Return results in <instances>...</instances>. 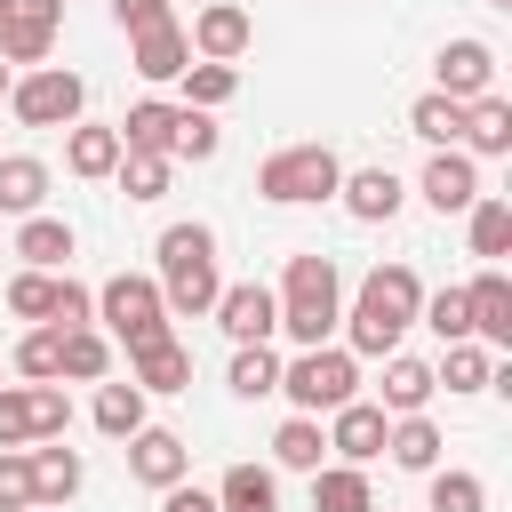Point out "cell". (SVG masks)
Returning a JSON list of instances; mask_svg holds the SVG:
<instances>
[{
	"label": "cell",
	"instance_id": "6da1fadb",
	"mask_svg": "<svg viewBox=\"0 0 512 512\" xmlns=\"http://www.w3.org/2000/svg\"><path fill=\"white\" fill-rule=\"evenodd\" d=\"M416 304H424L416 272H408V264H376V272L360 280V304H352V352L392 360V352H400V336L416 328Z\"/></svg>",
	"mask_w": 512,
	"mask_h": 512
},
{
	"label": "cell",
	"instance_id": "7a4b0ae2",
	"mask_svg": "<svg viewBox=\"0 0 512 512\" xmlns=\"http://www.w3.org/2000/svg\"><path fill=\"white\" fill-rule=\"evenodd\" d=\"M216 232L208 224H168L160 232V304L168 312H216Z\"/></svg>",
	"mask_w": 512,
	"mask_h": 512
},
{
	"label": "cell",
	"instance_id": "3957f363",
	"mask_svg": "<svg viewBox=\"0 0 512 512\" xmlns=\"http://www.w3.org/2000/svg\"><path fill=\"white\" fill-rule=\"evenodd\" d=\"M336 320H344V312H336V264H328V256H288V280H280V328L312 352V344H328Z\"/></svg>",
	"mask_w": 512,
	"mask_h": 512
},
{
	"label": "cell",
	"instance_id": "277c9868",
	"mask_svg": "<svg viewBox=\"0 0 512 512\" xmlns=\"http://www.w3.org/2000/svg\"><path fill=\"white\" fill-rule=\"evenodd\" d=\"M352 384H360V368H352V352L344 344H312V352H296V360H280V384L272 392H288L296 400V416H336L344 400H352Z\"/></svg>",
	"mask_w": 512,
	"mask_h": 512
},
{
	"label": "cell",
	"instance_id": "5b68a950",
	"mask_svg": "<svg viewBox=\"0 0 512 512\" xmlns=\"http://www.w3.org/2000/svg\"><path fill=\"white\" fill-rule=\"evenodd\" d=\"M336 184H344V160H336L328 144H288V152H272V160L256 168V192H264V200H280V208L336 200Z\"/></svg>",
	"mask_w": 512,
	"mask_h": 512
},
{
	"label": "cell",
	"instance_id": "8992f818",
	"mask_svg": "<svg viewBox=\"0 0 512 512\" xmlns=\"http://www.w3.org/2000/svg\"><path fill=\"white\" fill-rule=\"evenodd\" d=\"M8 104H16V120H24V128H72V120H80V104H88V80H80V72H64V64H40V72L8 80Z\"/></svg>",
	"mask_w": 512,
	"mask_h": 512
},
{
	"label": "cell",
	"instance_id": "52a82bcc",
	"mask_svg": "<svg viewBox=\"0 0 512 512\" xmlns=\"http://www.w3.org/2000/svg\"><path fill=\"white\" fill-rule=\"evenodd\" d=\"M96 312H104V328L136 352V344H152V336H168V304H160V280H144V272H120V280H104L96 288Z\"/></svg>",
	"mask_w": 512,
	"mask_h": 512
},
{
	"label": "cell",
	"instance_id": "ba28073f",
	"mask_svg": "<svg viewBox=\"0 0 512 512\" xmlns=\"http://www.w3.org/2000/svg\"><path fill=\"white\" fill-rule=\"evenodd\" d=\"M72 400L56 384H0V448H32V440H64Z\"/></svg>",
	"mask_w": 512,
	"mask_h": 512
},
{
	"label": "cell",
	"instance_id": "9c48e42d",
	"mask_svg": "<svg viewBox=\"0 0 512 512\" xmlns=\"http://www.w3.org/2000/svg\"><path fill=\"white\" fill-rule=\"evenodd\" d=\"M56 16H64V0H8L0 64H40V56L56 48Z\"/></svg>",
	"mask_w": 512,
	"mask_h": 512
},
{
	"label": "cell",
	"instance_id": "30bf717a",
	"mask_svg": "<svg viewBox=\"0 0 512 512\" xmlns=\"http://www.w3.org/2000/svg\"><path fill=\"white\" fill-rule=\"evenodd\" d=\"M216 320H224V336H232V344H264V336L280 328V296H272L264 280H240V288H224V296H216Z\"/></svg>",
	"mask_w": 512,
	"mask_h": 512
},
{
	"label": "cell",
	"instance_id": "8fae6325",
	"mask_svg": "<svg viewBox=\"0 0 512 512\" xmlns=\"http://www.w3.org/2000/svg\"><path fill=\"white\" fill-rule=\"evenodd\" d=\"M184 40L200 48V64H240V56H248V40H256V24H248V8L216 0V8H200V24H192Z\"/></svg>",
	"mask_w": 512,
	"mask_h": 512
},
{
	"label": "cell",
	"instance_id": "7c38bea8",
	"mask_svg": "<svg viewBox=\"0 0 512 512\" xmlns=\"http://www.w3.org/2000/svg\"><path fill=\"white\" fill-rule=\"evenodd\" d=\"M384 432H392V416H384L376 400H344L336 424H328V448H336L344 464H376V456H384Z\"/></svg>",
	"mask_w": 512,
	"mask_h": 512
},
{
	"label": "cell",
	"instance_id": "4fadbf2b",
	"mask_svg": "<svg viewBox=\"0 0 512 512\" xmlns=\"http://www.w3.org/2000/svg\"><path fill=\"white\" fill-rule=\"evenodd\" d=\"M488 80H496V56H488V40H448V48H440V96H448V104H472V96H488Z\"/></svg>",
	"mask_w": 512,
	"mask_h": 512
},
{
	"label": "cell",
	"instance_id": "5bb4252c",
	"mask_svg": "<svg viewBox=\"0 0 512 512\" xmlns=\"http://www.w3.org/2000/svg\"><path fill=\"white\" fill-rule=\"evenodd\" d=\"M424 200H432L440 216H464V208L480 200V168H472V152H432V160H424Z\"/></svg>",
	"mask_w": 512,
	"mask_h": 512
},
{
	"label": "cell",
	"instance_id": "9a60e30c",
	"mask_svg": "<svg viewBox=\"0 0 512 512\" xmlns=\"http://www.w3.org/2000/svg\"><path fill=\"white\" fill-rule=\"evenodd\" d=\"M184 464H192V448H184L176 432H160V424H144V432L128 440V472H136L144 488H176Z\"/></svg>",
	"mask_w": 512,
	"mask_h": 512
},
{
	"label": "cell",
	"instance_id": "2e32d148",
	"mask_svg": "<svg viewBox=\"0 0 512 512\" xmlns=\"http://www.w3.org/2000/svg\"><path fill=\"white\" fill-rule=\"evenodd\" d=\"M176 120H184V104H160V96L128 104V120H120V152H160V160H176Z\"/></svg>",
	"mask_w": 512,
	"mask_h": 512
},
{
	"label": "cell",
	"instance_id": "e0dca14e",
	"mask_svg": "<svg viewBox=\"0 0 512 512\" xmlns=\"http://www.w3.org/2000/svg\"><path fill=\"white\" fill-rule=\"evenodd\" d=\"M464 312H472V336H480V344H512V280H504L496 264L464 288Z\"/></svg>",
	"mask_w": 512,
	"mask_h": 512
},
{
	"label": "cell",
	"instance_id": "ac0fdd59",
	"mask_svg": "<svg viewBox=\"0 0 512 512\" xmlns=\"http://www.w3.org/2000/svg\"><path fill=\"white\" fill-rule=\"evenodd\" d=\"M128 368H136V376H128L136 392H184V384H192V352H184L176 336L136 344V352H128Z\"/></svg>",
	"mask_w": 512,
	"mask_h": 512
},
{
	"label": "cell",
	"instance_id": "d6986e66",
	"mask_svg": "<svg viewBox=\"0 0 512 512\" xmlns=\"http://www.w3.org/2000/svg\"><path fill=\"white\" fill-rule=\"evenodd\" d=\"M336 200H344L360 224H392V216H400V176H392V168H360V176L336 184Z\"/></svg>",
	"mask_w": 512,
	"mask_h": 512
},
{
	"label": "cell",
	"instance_id": "ffe728a7",
	"mask_svg": "<svg viewBox=\"0 0 512 512\" xmlns=\"http://www.w3.org/2000/svg\"><path fill=\"white\" fill-rule=\"evenodd\" d=\"M432 392H440V384H432V368H424V360H408V352H392V360H384V400H376V408H384V416H424V400H432Z\"/></svg>",
	"mask_w": 512,
	"mask_h": 512
},
{
	"label": "cell",
	"instance_id": "44dd1931",
	"mask_svg": "<svg viewBox=\"0 0 512 512\" xmlns=\"http://www.w3.org/2000/svg\"><path fill=\"white\" fill-rule=\"evenodd\" d=\"M144 80H184V64H192V40H184V24H160V32H136V56H128Z\"/></svg>",
	"mask_w": 512,
	"mask_h": 512
},
{
	"label": "cell",
	"instance_id": "7402d4cb",
	"mask_svg": "<svg viewBox=\"0 0 512 512\" xmlns=\"http://www.w3.org/2000/svg\"><path fill=\"white\" fill-rule=\"evenodd\" d=\"M464 144H472V152H488V160H504V152H512V104H504L496 88L464 104Z\"/></svg>",
	"mask_w": 512,
	"mask_h": 512
},
{
	"label": "cell",
	"instance_id": "603a6c76",
	"mask_svg": "<svg viewBox=\"0 0 512 512\" xmlns=\"http://www.w3.org/2000/svg\"><path fill=\"white\" fill-rule=\"evenodd\" d=\"M384 448H392L400 472H440V424H432V416H392Z\"/></svg>",
	"mask_w": 512,
	"mask_h": 512
},
{
	"label": "cell",
	"instance_id": "cb8c5ba5",
	"mask_svg": "<svg viewBox=\"0 0 512 512\" xmlns=\"http://www.w3.org/2000/svg\"><path fill=\"white\" fill-rule=\"evenodd\" d=\"M40 200H48V168L32 152H8L0 160V216H40Z\"/></svg>",
	"mask_w": 512,
	"mask_h": 512
},
{
	"label": "cell",
	"instance_id": "d4e9b609",
	"mask_svg": "<svg viewBox=\"0 0 512 512\" xmlns=\"http://www.w3.org/2000/svg\"><path fill=\"white\" fill-rule=\"evenodd\" d=\"M312 512H376L368 472H360V464H320V472H312Z\"/></svg>",
	"mask_w": 512,
	"mask_h": 512
},
{
	"label": "cell",
	"instance_id": "484cf974",
	"mask_svg": "<svg viewBox=\"0 0 512 512\" xmlns=\"http://www.w3.org/2000/svg\"><path fill=\"white\" fill-rule=\"evenodd\" d=\"M216 512H280V480L264 464H232L216 488Z\"/></svg>",
	"mask_w": 512,
	"mask_h": 512
},
{
	"label": "cell",
	"instance_id": "4316f807",
	"mask_svg": "<svg viewBox=\"0 0 512 512\" xmlns=\"http://www.w3.org/2000/svg\"><path fill=\"white\" fill-rule=\"evenodd\" d=\"M16 256H24L32 272H56V264L72 256V224H64V216H24V232H16Z\"/></svg>",
	"mask_w": 512,
	"mask_h": 512
},
{
	"label": "cell",
	"instance_id": "83f0119b",
	"mask_svg": "<svg viewBox=\"0 0 512 512\" xmlns=\"http://www.w3.org/2000/svg\"><path fill=\"white\" fill-rule=\"evenodd\" d=\"M24 456H32V504H72L80 456H72V448H24Z\"/></svg>",
	"mask_w": 512,
	"mask_h": 512
},
{
	"label": "cell",
	"instance_id": "f1b7e54d",
	"mask_svg": "<svg viewBox=\"0 0 512 512\" xmlns=\"http://www.w3.org/2000/svg\"><path fill=\"white\" fill-rule=\"evenodd\" d=\"M64 168L72 176H112L120 168V128H72L64 136Z\"/></svg>",
	"mask_w": 512,
	"mask_h": 512
},
{
	"label": "cell",
	"instance_id": "f546056e",
	"mask_svg": "<svg viewBox=\"0 0 512 512\" xmlns=\"http://www.w3.org/2000/svg\"><path fill=\"white\" fill-rule=\"evenodd\" d=\"M272 456H280L288 472H320V456H328V432H320V416H288V424L272 432Z\"/></svg>",
	"mask_w": 512,
	"mask_h": 512
},
{
	"label": "cell",
	"instance_id": "4dcf8cb0",
	"mask_svg": "<svg viewBox=\"0 0 512 512\" xmlns=\"http://www.w3.org/2000/svg\"><path fill=\"white\" fill-rule=\"evenodd\" d=\"M408 128H416L424 144H440V152H448V144L464 136V104H448V96L432 88V96H416V104H408Z\"/></svg>",
	"mask_w": 512,
	"mask_h": 512
},
{
	"label": "cell",
	"instance_id": "1f68e13d",
	"mask_svg": "<svg viewBox=\"0 0 512 512\" xmlns=\"http://www.w3.org/2000/svg\"><path fill=\"white\" fill-rule=\"evenodd\" d=\"M464 216H472V256H488V264H496V256L512 248V200H488V192H480Z\"/></svg>",
	"mask_w": 512,
	"mask_h": 512
},
{
	"label": "cell",
	"instance_id": "d6a6232c",
	"mask_svg": "<svg viewBox=\"0 0 512 512\" xmlns=\"http://www.w3.org/2000/svg\"><path fill=\"white\" fill-rule=\"evenodd\" d=\"M112 368V344L96 336V328H64V352H56V376H80V384H96Z\"/></svg>",
	"mask_w": 512,
	"mask_h": 512
},
{
	"label": "cell",
	"instance_id": "836d02e7",
	"mask_svg": "<svg viewBox=\"0 0 512 512\" xmlns=\"http://www.w3.org/2000/svg\"><path fill=\"white\" fill-rule=\"evenodd\" d=\"M96 432L136 440V432H144V392H136V384H104V392H96Z\"/></svg>",
	"mask_w": 512,
	"mask_h": 512
},
{
	"label": "cell",
	"instance_id": "e575fe53",
	"mask_svg": "<svg viewBox=\"0 0 512 512\" xmlns=\"http://www.w3.org/2000/svg\"><path fill=\"white\" fill-rule=\"evenodd\" d=\"M232 88H240V64H184V104H192V112L232 104Z\"/></svg>",
	"mask_w": 512,
	"mask_h": 512
},
{
	"label": "cell",
	"instance_id": "d590c367",
	"mask_svg": "<svg viewBox=\"0 0 512 512\" xmlns=\"http://www.w3.org/2000/svg\"><path fill=\"white\" fill-rule=\"evenodd\" d=\"M488 376H496V368H488V352H480L472 336L448 344V360L432 368V384H448V392H488Z\"/></svg>",
	"mask_w": 512,
	"mask_h": 512
},
{
	"label": "cell",
	"instance_id": "8d00e7d4",
	"mask_svg": "<svg viewBox=\"0 0 512 512\" xmlns=\"http://www.w3.org/2000/svg\"><path fill=\"white\" fill-rule=\"evenodd\" d=\"M272 384H280V352H272V344H240V352H232V392H240V400H264Z\"/></svg>",
	"mask_w": 512,
	"mask_h": 512
},
{
	"label": "cell",
	"instance_id": "74e56055",
	"mask_svg": "<svg viewBox=\"0 0 512 512\" xmlns=\"http://www.w3.org/2000/svg\"><path fill=\"white\" fill-rule=\"evenodd\" d=\"M416 320L440 336V344H464L472 336V312H464V288H440V296H424L416 304Z\"/></svg>",
	"mask_w": 512,
	"mask_h": 512
},
{
	"label": "cell",
	"instance_id": "f35d334b",
	"mask_svg": "<svg viewBox=\"0 0 512 512\" xmlns=\"http://www.w3.org/2000/svg\"><path fill=\"white\" fill-rule=\"evenodd\" d=\"M424 512H488V480L480 472H432V504Z\"/></svg>",
	"mask_w": 512,
	"mask_h": 512
},
{
	"label": "cell",
	"instance_id": "ab89813d",
	"mask_svg": "<svg viewBox=\"0 0 512 512\" xmlns=\"http://www.w3.org/2000/svg\"><path fill=\"white\" fill-rule=\"evenodd\" d=\"M112 176H120L128 200H160V192H168V160H160V152H120Z\"/></svg>",
	"mask_w": 512,
	"mask_h": 512
},
{
	"label": "cell",
	"instance_id": "60d3db41",
	"mask_svg": "<svg viewBox=\"0 0 512 512\" xmlns=\"http://www.w3.org/2000/svg\"><path fill=\"white\" fill-rule=\"evenodd\" d=\"M8 312L48 328V312H56V272H16V280H8Z\"/></svg>",
	"mask_w": 512,
	"mask_h": 512
},
{
	"label": "cell",
	"instance_id": "b9f144b4",
	"mask_svg": "<svg viewBox=\"0 0 512 512\" xmlns=\"http://www.w3.org/2000/svg\"><path fill=\"white\" fill-rule=\"evenodd\" d=\"M56 352H64V328H32V336L16 344V376L48 384V376H56Z\"/></svg>",
	"mask_w": 512,
	"mask_h": 512
},
{
	"label": "cell",
	"instance_id": "7bdbcfd3",
	"mask_svg": "<svg viewBox=\"0 0 512 512\" xmlns=\"http://www.w3.org/2000/svg\"><path fill=\"white\" fill-rule=\"evenodd\" d=\"M0 512H32V456L0 448Z\"/></svg>",
	"mask_w": 512,
	"mask_h": 512
},
{
	"label": "cell",
	"instance_id": "ee69618b",
	"mask_svg": "<svg viewBox=\"0 0 512 512\" xmlns=\"http://www.w3.org/2000/svg\"><path fill=\"white\" fill-rule=\"evenodd\" d=\"M208 152H216V120L184 104V120H176V160H208Z\"/></svg>",
	"mask_w": 512,
	"mask_h": 512
},
{
	"label": "cell",
	"instance_id": "f6af8a7d",
	"mask_svg": "<svg viewBox=\"0 0 512 512\" xmlns=\"http://www.w3.org/2000/svg\"><path fill=\"white\" fill-rule=\"evenodd\" d=\"M88 312H96V296H88L80 280H56V312H48V328H88Z\"/></svg>",
	"mask_w": 512,
	"mask_h": 512
},
{
	"label": "cell",
	"instance_id": "bcb514c9",
	"mask_svg": "<svg viewBox=\"0 0 512 512\" xmlns=\"http://www.w3.org/2000/svg\"><path fill=\"white\" fill-rule=\"evenodd\" d=\"M112 16H120V32L136 40V32H160V24H176L168 16V0H112Z\"/></svg>",
	"mask_w": 512,
	"mask_h": 512
},
{
	"label": "cell",
	"instance_id": "7dc6e473",
	"mask_svg": "<svg viewBox=\"0 0 512 512\" xmlns=\"http://www.w3.org/2000/svg\"><path fill=\"white\" fill-rule=\"evenodd\" d=\"M160 512H216V496L192 488V480H176V488H160Z\"/></svg>",
	"mask_w": 512,
	"mask_h": 512
},
{
	"label": "cell",
	"instance_id": "c3c4849f",
	"mask_svg": "<svg viewBox=\"0 0 512 512\" xmlns=\"http://www.w3.org/2000/svg\"><path fill=\"white\" fill-rule=\"evenodd\" d=\"M0 32H8V0H0Z\"/></svg>",
	"mask_w": 512,
	"mask_h": 512
},
{
	"label": "cell",
	"instance_id": "681fc988",
	"mask_svg": "<svg viewBox=\"0 0 512 512\" xmlns=\"http://www.w3.org/2000/svg\"><path fill=\"white\" fill-rule=\"evenodd\" d=\"M0 96H8V64H0Z\"/></svg>",
	"mask_w": 512,
	"mask_h": 512
},
{
	"label": "cell",
	"instance_id": "f907efd6",
	"mask_svg": "<svg viewBox=\"0 0 512 512\" xmlns=\"http://www.w3.org/2000/svg\"><path fill=\"white\" fill-rule=\"evenodd\" d=\"M32 512H56V504H32Z\"/></svg>",
	"mask_w": 512,
	"mask_h": 512
}]
</instances>
